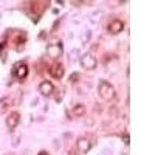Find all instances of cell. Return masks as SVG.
<instances>
[{"mask_svg":"<svg viewBox=\"0 0 155 155\" xmlns=\"http://www.w3.org/2000/svg\"><path fill=\"white\" fill-rule=\"evenodd\" d=\"M19 121H20L19 112H12V113H9V116L6 118V127L9 129V130H14V129L17 127V124H19Z\"/></svg>","mask_w":155,"mask_h":155,"instance_id":"obj_8","label":"cell"},{"mask_svg":"<svg viewBox=\"0 0 155 155\" xmlns=\"http://www.w3.org/2000/svg\"><path fill=\"white\" fill-rule=\"evenodd\" d=\"M123 140H124V144L130 143V137H129V134H124V135H123Z\"/></svg>","mask_w":155,"mask_h":155,"instance_id":"obj_12","label":"cell"},{"mask_svg":"<svg viewBox=\"0 0 155 155\" xmlns=\"http://www.w3.org/2000/svg\"><path fill=\"white\" fill-rule=\"evenodd\" d=\"M98 93H99V96L102 99H107V101H110V99H113L116 96V92H115L113 85L110 82H107V81H99V84H98Z\"/></svg>","mask_w":155,"mask_h":155,"instance_id":"obj_1","label":"cell"},{"mask_svg":"<svg viewBox=\"0 0 155 155\" xmlns=\"http://www.w3.org/2000/svg\"><path fill=\"white\" fill-rule=\"evenodd\" d=\"M123 28H124V23H123V20H120V19H113V20L109 22V25H107V30H109V33H112V34L121 33Z\"/></svg>","mask_w":155,"mask_h":155,"instance_id":"obj_5","label":"cell"},{"mask_svg":"<svg viewBox=\"0 0 155 155\" xmlns=\"http://www.w3.org/2000/svg\"><path fill=\"white\" fill-rule=\"evenodd\" d=\"M81 65H82L84 68H87V70H93V68H96V65H98V61H96L95 56H92L90 53H87V54H84V56L81 58Z\"/></svg>","mask_w":155,"mask_h":155,"instance_id":"obj_4","label":"cell"},{"mask_svg":"<svg viewBox=\"0 0 155 155\" xmlns=\"http://www.w3.org/2000/svg\"><path fill=\"white\" fill-rule=\"evenodd\" d=\"M64 53V48H62V44L61 42H56V44H50L47 47V54L50 58H53V59H58L61 58Z\"/></svg>","mask_w":155,"mask_h":155,"instance_id":"obj_3","label":"cell"},{"mask_svg":"<svg viewBox=\"0 0 155 155\" xmlns=\"http://www.w3.org/2000/svg\"><path fill=\"white\" fill-rule=\"evenodd\" d=\"M78 79H79V74H78V73H73V74L70 76V81H71V82H76Z\"/></svg>","mask_w":155,"mask_h":155,"instance_id":"obj_11","label":"cell"},{"mask_svg":"<svg viewBox=\"0 0 155 155\" xmlns=\"http://www.w3.org/2000/svg\"><path fill=\"white\" fill-rule=\"evenodd\" d=\"M48 73L54 78V79H61V78L64 76V73H65V68H64L62 64H54V65H51L48 68Z\"/></svg>","mask_w":155,"mask_h":155,"instance_id":"obj_7","label":"cell"},{"mask_svg":"<svg viewBox=\"0 0 155 155\" xmlns=\"http://www.w3.org/2000/svg\"><path fill=\"white\" fill-rule=\"evenodd\" d=\"M53 92H54V85L50 81H44V82H41V85H39V93H41L42 96H50Z\"/></svg>","mask_w":155,"mask_h":155,"instance_id":"obj_9","label":"cell"},{"mask_svg":"<svg viewBox=\"0 0 155 155\" xmlns=\"http://www.w3.org/2000/svg\"><path fill=\"white\" fill-rule=\"evenodd\" d=\"M37 155H48V152H45V150H42V152H39Z\"/></svg>","mask_w":155,"mask_h":155,"instance_id":"obj_13","label":"cell"},{"mask_svg":"<svg viewBox=\"0 0 155 155\" xmlns=\"http://www.w3.org/2000/svg\"><path fill=\"white\" fill-rule=\"evenodd\" d=\"M71 113H73L74 116H84V113H85L84 104H76V106L71 109Z\"/></svg>","mask_w":155,"mask_h":155,"instance_id":"obj_10","label":"cell"},{"mask_svg":"<svg viewBox=\"0 0 155 155\" xmlns=\"http://www.w3.org/2000/svg\"><path fill=\"white\" fill-rule=\"evenodd\" d=\"M76 149L79 153H87L92 149V143H90V140H87V138H79L76 141Z\"/></svg>","mask_w":155,"mask_h":155,"instance_id":"obj_6","label":"cell"},{"mask_svg":"<svg viewBox=\"0 0 155 155\" xmlns=\"http://www.w3.org/2000/svg\"><path fill=\"white\" fill-rule=\"evenodd\" d=\"M12 74H14L19 81H23L25 78L28 76V65L25 62H19L14 65V68H12Z\"/></svg>","mask_w":155,"mask_h":155,"instance_id":"obj_2","label":"cell"}]
</instances>
